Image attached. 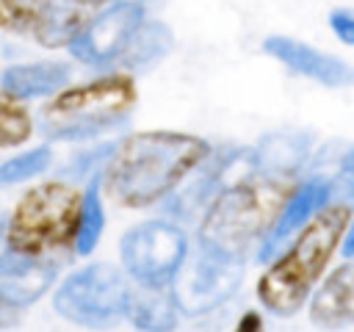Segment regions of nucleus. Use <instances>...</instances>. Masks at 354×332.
Here are the masks:
<instances>
[{
    "mask_svg": "<svg viewBox=\"0 0 354 332\" xmlns=\"http://www.w3.org/2000/svg\"><path fill=\"white\" fill-rule=\"evenodd\" d=\"M136 105V83L127 75H105L61 91L39 111V130L53 141H86L124 124Z\"/></svg>",
    "mask_w": 354,
    "mask_h": 332,
    "instance_id": "20e7f679",
    "label": "nucleus"
},
{
    "mask_svg": "<svg viewBox=\"0 0 354 332\" xmlns=\"http://www.w3.org/2000/svg\"><path fill=\"white\" fill-rule=\"evenodd\" d=\"M351 224V208L324 205L296 235V241L257 279V299L274 315H293L321 279L335 249L343 243Z\"/></svg>",
    "mask_w": 354,
    "mask_h": 332,
    "instance_id": "f03ea898",
    "label": "nucleus"
},
{
    "mask_svg": "<svg viewBox=\"0 0 354 332\" xmlns=\"http://www.w3.org/2000/svg\"><path fill=\"white\" fill-rule=\"evenodd\" d=\"M329 28H332V33L343 44L354 47V11H348V8H332L329 11Z\"/></svg>",
    "mask_w": 354,
    "mask_h": 332,
    "instance_id": "b1692460",
    "label": "nucleus"
},
{
    "mask_svg": "<svg viewBox=\"0 0 354 332\" xmlns=\"http://www.w3.org/2000/svg\"><path fill=\"white\" fill-rule=\"evenodd\" d=\"M80 196L64 183L30 188L14 208L8 221V249L41 257L75 238Z\"/></svg>",
    "mask_w": 354,
    "mask_h": 332,
    "instance_id": "39448f33",
    "label": "nucleus"
},
{
    "mask_svg": "<svg viewBox=\"0 0 354 332\" xmlns=\"http://www.w3.org/2000/svg\"><path fill=\"white\" fill-rule=\"evenodd\" d=\"M111 152H113V144L94 147L91 152L77 155V158L72 160V166H66V172H64V174H69V177H86V174H88V172H94L97 166H105V160L111 158Z\"/></svg>",
    "mask_w": 354,
    "mask_h": 332,
    "instance_id": "5701e85b",
    "label": "nucleus"
},
{
    "mask_svg": "<svg viewBox=\"0 0 354 332\" xmlns=\"http://www.w3.org/2000/svg\"><path fill=\"white\" fill-rule=\"evenodd\" d=\"M310 321L321 329H343L354 324V263H340L315 290Z\"/></svg>",
    "mask_w": 354,
    "mask_h": 332,
    "instance_id": "ddd939ff",
    "label": "nucleus"
},
{
    "mask_svg": "<svg viewBox=\"0 0 354 332\" xmlns=\"http://www.w3.org/2000/svg\"><path fill=\"white\" fill-rule=\"evenodd\" d=\"M30 130H33V124H30V116L25 113V108L11 102V97L0 100V147L22 144L30 136Z\"/></svg>",
    "mask_w": 354,
    "mask_h": 332,
    "instance_id": "4be33fe9",
    "label": "nucleus"
},
{
    "mask_svg": "<svg viewBox=\"0 0 354 332\" xmlns=\"http://www.w3.org/2000/svg\"><path fill=\"white\" fill-rule=\"evenodd\" d=\"M243 274V263L224 257L207 246H196L194 255H185L180 271L171 279V299L185 315L210 313L227 302Z\"/></svg>",
    "mask_w": 354,
    "mask_h": 332,
    "instance_id": "6e6552de",
    "label": "nucleus"
},
{
    "mask_svg": "<svg viewBox=\"0 0 354 332\" xmlns=\"http://www.w3.org/2000/svg\"><path fill=\"white\" fill-rule=\"evenodd\" d=\"M343 255L346 257H354V224H348V232L343 238Z\"/></svg>",
    "mask_w": 354,
    "mask_h": 332,
    "instance_id": "bb28decb",
    "label": "nucleus"
},
{
    "mask_svg": "<svg viewBox=\"0 0 354 332\" xmlns=\"http://www.w3.org/2000/svg\"><path fill=\"white\" fill-rule=\"evenodd\" d=\"M263 53L271 55L274 61L285 64L290 72L301 75V77H310L326 89H348L354 86V64L332 55V53H324L307 42H299V39H290V36H266L263 39Z\"/></svg>",
    "mask_w": 354,
    "mask_h": 332,
    "instance_id": "9d476101",
    "label": "nucleus"
},
{
    "mask_svg": "<svg viewBox=\"0 0 354 332\" xmlns=\"http://www.w3.org/2000/svg\"><path fill=\"white\" fill-rule=\"evenodd\" d=\"M310 152L307 130H274L257 141L252 160L263 174H288L304 163Z\"/></svg>",
    "mask_w": 354,
    "mask_h": 332,
    "instance_id": "dca6fc26",
    "label": "nucleus"
},
{
    "mask_svg": "<svg viewBox=\"0 0 354 332\" xmlns=\"http://www.w3.org/2000/svg\"><path fill=\"white\" fill-rule=\"evenodd\" d=\"M238 155H241L238 149H221V152H216L213 160H207V158H210V155H207V158L191 172L188 183H185L183 188H177V191L166 199V213L174 216V219H191L194 210H199V208L207 202V196L216 191L221 174L227 172V166H232V160H235Z\"/></svg>",
    "mask_w": 354,
    "mask_h": 332,
    "instance_id": "2eb2a0df",
    "label": "nucleus"
},
{
    "mask_svg": "<svg viewBox=\"0 0 354 332\" xmlns=\"http://www.w3.org/2000/svg\"><path fill=\"white\" fill-rule=\"evenodd\" d=\"M17 318H19V310L17 307H8L6 302H0V329L3 326H14Z\"/></svg>",
    "mask_w": 354,
    "mask_h": 332,
    "instance_id": "a878e982",
    "label": "nucleus"
},
{
    "mask_svg": "<svg viewBox=\"0 0 354 332\" xmlns=\"http://www.w3.org/2000/svg\"><path fill=\"white\" fill-rule=\"evenodd\" d=\"M235 332H266L260 313H254V310L243 313V315H241V321H238V326H235Z\"/></svg>",
    "mask_w": 354,
    "mask_h": 332,
    "instance_id": "393cba45",
    "label": "nucleus"
},
{
    "mask_svg": "<svg viewBox=\"0 0 354 332\" xmlns=\"http://www.w3.org/2000/svg\"><path fill=\"white\" fill-rule=\"evenodd\" d=\"M53 160V149L50 147H36L28 149L22 155H14L11 160L0 163V183H22L30 180L36 174H41Z\"/></svg>",
    "mask_w": 354,
    "mask_h": 332,
    "instance_id": "412c9836",
    "label": "nucleus"
},
{
    "mask_svg": "<svg viewBox=\"0 0 354 332\" xmlns=\"http://www.w3.org/2000/svg\"><path fill=\"white\" fill-rule=\"evenodd\" d=\"M55 279V263L44 257H30L11 252L0 257V302L8 307H28L33 304Z\"/></svg>",
    "mask_w": 354,
    "mask_h": 332,
    "instance_id": "f8f14e48",
    "label": "nucleus"
},
{
    "mask_svg": "<svg viewBox=\"0 0 354 332\" xmlns=\"http://www.w3.org/2000/svg\"><path fill=\"white\" fill-rule=\"evenodd\" d=\"M77 6H86V8H94V6H102V3H116V0H72Z\"/></svg>",
    "mask_w": 354,
    "mask_h": 332,
    "instance_id": "cd10ccee",
    "label": "nucleus"
},
{
    "mask_svg": "<svg viewBox=\"0 0 354 332\" xmlns=\"http://www.w3.org/2000/svg\"><path fill=\"white\" fill-rule=\"evenodd\" d=\"M53 0H0V28L17 36L36 39Z\"/></svg>",
    "mask_w": 354,
    "mask_h": 332,
    "instance_id": "6ab92c4d",
    "label": "nucleus"
},
{
    "mask_svg": "<svg viewBox=\"0 0 354 332\" xmlns=\"http://www.w3.org/2000/svg\"><path fill=\"white\" fill-rule=\"evenodd\" d=\"M329 196H332V185H329L326 180H318V177H313V180L301 183L299 188H293V194H290L288 202L282 205L277 221H274L271 230L266 232V238H263V243H260L257 260H260V263L271 260L274 252H277L293 232H299V230L329 202Z\"/></svg>",
    "mask_w": 354,
    "mask_h": 332,
    "instance_id": "9b49d317",
    "label": "nucleus"
},
{
    "mask_svg": "<svg viewBox=\"0 0 354 332\" xmlns=\"http://www.w3.org/2000/svg\"><path fill=\"white\" fill-rule=\"evenodd\" d=\"M119 255H122L124 271L138 285L166 288L180 271L188 255V243L177 227L166 221H144V224L130 227L122 235Z\"/></svg>",
    "mask_w": 354,
    "mask_h": 332,
    "instance_id": "0eeeda50",
    "label": "nucleus"
},
{
    "mask_svg": "<svg viewBox=\"0 0 354 332\" xmlns=\"http://www.w3.org/2000/svg\"><path fill=\"white\" fill-rule=\"evenodd\" d=\"M0 227H3V216H0Z\"/></svg>",
    "mask_w": 354,
    "mask_h": 332,
    "instance_id": "c85d7f7f",
    "label": "nucleus"
},
{
    "mask_svg": "<svg viewBox=\"0 0 354 332\" xmlns=\"http://www.w3.org/2000/svg\"><path fill=\"white\" fill-rule=\"evenodd\" d=\"M207 155V141L188 133H133L113 147L102 183L113 202L147 208L174 191Z\"/></svg>",
    "mask_w": 354,
    "mask_h": 332,
    "instance_id": "f257e3e1",
    "label": "nucleus"
},
{
    "mask_svg": "<svg viewBox=\"0 0 354 332\" xmlns=\"http://www.w3.org/2000/svg\"><path fill=\"white\" fill-rule=\"evenodd\" d=\"M171 47H174V36H171V28L166 22H158V19L141 22L138 30L133 33V39L127 42V47L122 50L119 64L127 69H149Z\"/></svg>",
    "mask_w": 354,
    "mask_h": 332,
    "instance_id": "a211bd4d",
    "label": "nucleus"
},
{
    "mask_svg": "<svg viewBox=\"0 0 354 332\" xmlns=\"http://www.w3.org/2000/svg\"><path fill=\"white\" fill-rule=\"evenodd\" d=\"M290 194L282 180H246L218 191L199 227V243L241 260L260 235L266 238Z\"/></svg>",
    "mask_w": 354,
    "mask_h": 332,
    "instance_id": "7ed1b4c3",
    "label": "nucleus"
},
{
    "mask_svg": "<svg viewBox=\"0 0 354 332\" xmlns=\"http://www.w3.org/2000/svg\"><path fill=\"white\" fill-rule=\"evenodd\" d=\"M105 227V208L100 199V180H94L86 191V196L80 199V210H77V227H75V252L77 255H91L94 246L100 243Z\"/></svg>",
    "mask_w": 354,
    "mask_h": 332,
    "instance_id": "aec40b11",
    "label": "nucleus"
},
{
    "mask_svg": "<svg viewBox=\"0 0 354 332\" xmlns=\"http://www.w3.org/2000/svg\"><path fill=\"white\" fill-rule=\"evenodd\" d=\"M124 315L144 332H171L177 326V304L163 288L138 285L136 290H130Z\"/></svg>",
    "mask_w": 354,
    "mask_h": 332,
    "instance_id": "f3484780",
    "label": "nucleus"
},
{
    "mask_svg": "<svg viewBox=\"0 0 354 332\" xmlns=\"http://www.w3.org/2000/svg\"><path fill=\"white\" fill-rule=\"evenodd\" d=\"M69 64L64 61H33V64H14L3 69L0 89L11 100H33L55 94L69 80Z\"/></svg>",
    "mask_w": 354,
    "mask_h": 332,
    "instance_id": "4468645a",
    "label": "nucleus"
},
{
    "mask_svg": "<svg viewBox=\"0 0 354 332\" xmlns=\"http://www.w3.org/2000/svg\"><path fill=\"white\" fill-rule=\"evenodd\" d=\"M144 22V6L136 0H116L97 17H91L80 33L66 44L69 53L88 66H108L119 61L122 50Z\"/></svg>",
    "mask_w": 354,
    "mask_h": 332,
    "instance_id": "1a4fd4ad",
    "label": "nucleus"
},
{
    "mask_svg": "<svg viewBox=\"0 0 354 332\" xmlns=\"http://www.w3.org/2000/svg\"><path fill=\"white\" fill-rule=\"evenodd\" d=\"M130 288L122 274L108 263L86 266L69 274L53 296V307L58 315L77 326L108 329L127 310Z\"/></svg>",
    "mask_w": 354,
    "mask_h": 332,
    "instance_id": "423d86ee",
    "label": "nucleus"
}]
</instances>
